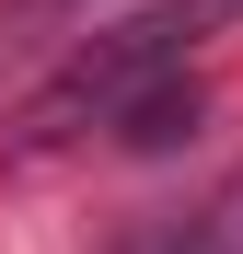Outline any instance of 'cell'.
Returning a JSON list of instances; mask_svg holds the SVG:
<instances>
[{
	"label": "cell",
	"mask_w": 243,
	"mask_h": 254,
	"mask_svg": "<svg viewBox=\"0 0 243 254\" xmlns=\"http://www.w3.org/2000/svg\"><path fill=\"white\" fill-rule=\"evenodd\" d=\"M243 0H162V12H139V23H104L93 47H81L47 93L23 104V127H12V162H47L58 139H93V127H116L128 116V93H151L162 69H185V47L209 23H232Z\"/></svg>",
	"instance_id": "6da1fadb"
},
{
	"label": "cell",
	"mask_w": 243,
	"mask_h": 254,
	"mask_svg": "<svg viewBox=\"0 0 243 254\" xmlns=\"http://www.w3.org/2000/svg\"><path fill=\"white\" fill-rule=\"evenodd\" d=\"M151 254H243V174H232V185H220L209 208H197L185 231H162Z\"/></svg>",
	"instance_id": "7a4b0ae2"
}]
</instances>
